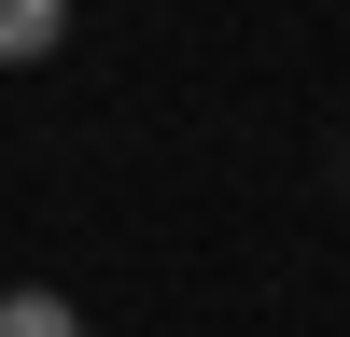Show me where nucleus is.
<instances>
[{
  "mask_svg": "<svg viewBox=\"0 0 350 337\" xmlns=\"http://www.w3.org/2000/svg\"><path fill=\"white\" fill-rule=\"evenodd\" d=\"M56 42H70V0H0V71H28Z\"/></svg>",
  "mask_w": 350,
  "mask_h": 337,
  "instance_id": "f257e3e1",
  "label": "nucleus"
},
{
  "mask_svg": "<svg viewBox=\"0 0 350 337\" xmlns=\"http://www.w3.org/2000/svg\"><path fill=\"white\" fill-rule=\"evenodd\" d=\"M0 337H84V309L42 295V281H14V295H0Z\"/></svg>",
  "mask_w": 350,
  "mask_h": 337,
  "instance_id": "f03ea898",
  "label": "nucleus"
}]
</instances>
